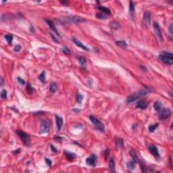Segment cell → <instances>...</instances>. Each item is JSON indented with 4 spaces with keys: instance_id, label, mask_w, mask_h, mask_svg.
<instances>
[{
    "instance_id": "6da1fadb",
    "label": "cell",
    "mask_w": 173,
    "mask_h": 173,
    "mask_svg": "<svg viewBox=\"0 0 173 173\" xmlns=\"http://www.w3.org/2000/svg\"><path fill=\"white\" fill-rule=\"evenodd\" d=\"M159 59L161 62L166 64L167 65H172L173 64V54L170 52L162 51L159 56Z\"/></svg>"
},
{
    "instance_id": "7a4b0ae2",
    "label": "cell",
    "mask_w": 173,
    "mask_h": 173,
    "mask_svg": "<svg viewBox=\"0 0 173 173\" xmlns=\"http://www.w3.org/2000/svg\"><path fill=\"white\" fill-rule=\"evenodd\" d=\"M64 21L68 23L72 24H79L86 21V20L79 16H69L64 18Z\"/></svg>"
},
{
    "instance_id": "3957f363",
    "label": "cell",
    "mask_w": 173,
    "mask_h": 173,
    "mask_svg": "<svg viewBox=\"0 0 173 173\" xmlns=\"http://www.w3.org/2000/svg\"><path fill=\"white\" fill-rule=\"evenodd\" d=\"M16 134L18 135V137L20 138V139L22 140V143L26 145H29L30 144V137L28 134L25 133L24 131L20 130H16Z\"/></svg>"
},
{
    "instance_id": "277c9868",
    "label": "cell",
    "mask_w": 173,
    "mask_h": 173,
    "mask_svg": "<svg viewBox=\"0 0 173 173\" xmlns=\"http://www.w3.org/2000/svg\"><path fill=\"white\" fill-rule=\"evenodd\" d=\"M89 119L92 122V123L94 124V126H95V128L97 130H99L100 131H104V124L102 123L100 120L98 119H97L96 118L93 116H89Z\"/></svg>"
},
{
    "instance_id": "5b68a950",
    "label": "cell",
    "mask_w": 173,
    "mask_h": 173,
    "mask_svg": "<svg viewBox=\"0 0 173 173\" xmlns=\"http://www.w3.org/2000/svg\"><path fill=\"white\" fill-rule=\"evenodd\" d=\"M159 114V118L160 120H166L170 117L172 114V111L168 108H162Z\"/></svg>"
},
{
    "instance_id": "8992f818",
    "label": "cell",
    "mask_w": 173,
    "mask_h": 173,
    "mask_svg": "<svg viewBox=\"0 0 173 173\" xmlns=\"http://www.w3.org/2000/svg\"><path fill=\"white\" fill-rule=\"evenodd\" d=\"M50 129V122L48 120H43L41 123L40 130H39V134H45L49 132Z\"/></svg>"
},
{
    "instance_id": "52a82bcc",
    "label": "cell",
    "mask_w": 173,
    "mask_h": 173,
    "mask_svg": "<svg viewBox=\"0 0 173 173\" xmlns=\"http://www.w3.org/2000/svg\"><path fill=\"white\" fill-rule=\"evenodd\" d=\"M153 26H154L155 34L156 37L159 39V40L161 42L164 41V39H163V36H162V33L160 27V26L158 25V23L157 22H154Z\"/></svg>"
},
{
    "instance_id": "ba28073f",
    "label": "cell",
    "mask_w": 173,
    "mask_h": 173,
    "mask_svg": "<svg viewBox=\"0 0 173 173\" xmlns=\"http://www.w3.org/2000/svg\"><path fill=\"white\" fill-rule=\"evenodd\" d=\"M149 151L151 154L154 155L155 158H160V154H159L158 149L154 145H150L149 146Z\"/></svg>"
},
{
    "instance_id": "9c48e42d",
    "label": "cell",
    "mask_w": 173,
    "mask_h": 173,
    "mask_svg": "<svg viewBox=\"0 0 173 173\" xmlns=\"http://www.w3.org/2000/svg\"><path fill=\"white\" fill-rule=\"evenodd\" d=\"M96 160H97V158H96V155L95 154H92L89 158H86V163L91 166H95V164H96Z\"/></svg>"
},
{
    "instance_id": "30bf717a",
    "label": "cell",
    "mask_w": 173,
    "mask_h": 173,
    "mask_svg": "<svg viewBox=\"0 0 173 173\" xmlns=\"http://www.w3.org/2000/svg\"><path fill=\"white\" fill-rule=\"evenodd\" d=\"M151 91V88H147L145 89H142V90H140L138 92H137L136 93H135V95H136L138 98L141 97H143L145 96V95L148 94L149 93H150Z\"/></svg>"
},
{
    "instance_id": "8fae6325",
    "label": "cell",
    "mask_w": 173,
    "mask_h": 173,
    "mask_svg": "<svg viewBox=\"0 0 173 173\" xmlns=\"http://www.w3.org/2000/svg\"><path fill=\"white\" fill-rule=\"evenodd\" d=\"M143 22L146 26H149L150 25L151 22V14L148 11H146L143 14Z\"/></svg>"
},
{
    "instance_id": "7c38bea8",
    "label": "cell",
    "mask_w": 173,
    "mask_h": 173,
    "mask_svg": "<svg viewBox=\"0 0 173 173\" xmlns=\"http://www.w3.org/2000/svg\"><path fill=\"white\" fill-rule=\"evenodd\" d=\"M45 22H46V23L48 25V26H50V28L52 30V31H54V32H56V34L58 35V36H60V35L58 33V31H57V29H56V27H55V26L54 25V22L51 20H49V19H45Z\"/></svg>"
},
{
    "instance_id": "4fadbf2b",
    "label": "cell",
    "mask_w": 173,
    "mask_h": 173,
    "mask_svg": "<svg viewBox=\"0 0 173 173\" xmlns=\"http://www.w3.org/2000/svg\"><path fill=\"white\" fill-rule=\"evenodd\" d=\"M72 41L74 42V43L76 45H77L78 47H79L81 48V49L85 50V51H89V49L88 47H85V46L83 43H81L80 41H79V40H77L76 38H74V37L72 38Z\"/></svg>"
},
{
    "instance_id": "5bb4252c",
    "label": "cell",
    "mask_w": 173,
    "mask_h": 173,
    "mask_svg": "<svg viewBox=\"0 0 173 173\" xmlns=\"http://www.w3.org/2000/svg\"><path fill=\"white\" fill-rule=\"evenodd\" d=\"M56 120L58 130H60L62 129V126H63V119H62V117H60L58 116H56Z\"/></svg>"
},
{
    "instance_id": "9a60e30c",
    "label": "cell",
    "mask_w": 173,
    "mask_h": 173,
    "mask_svg": "<svg viewBox=\"0 0 173 173\" xmlns=\"http://www.w3.org/2000/svg\"><path fill=\"white\" fill-rule=\"evenodd\" d=\"M137 108L139 109H145L147 107H148V104L146 101H143V100H141L140 101L138 102V104H137L136 106Z\"/></svg>"
},
{
    "instance_id": "2e32d148",
    "label": "cell",
    "mask_w": 173,
    "mask_h": 173,
    "mask_svg": "<svg viewBox=\"0 0 173 173\" xmlns=\"http://www.w3.org/2000/svg\"><path fill=\"white\" fill-rule=\"evenodd\" d=\"M116 145L118 148H123L124 147V141L122 138L117 137L116 139Z\"/></svg>"
},
{
    "instance_id": "e0dca14e",
    "label": "cell",
    "mask_w": 173,
    "mask_h": 173,
    "mask_svg": "<svg viewBox=\"0 0 173 173\" xmlns=\"http://www.w3.org/2000/svg\"><path fill=\"white\" fill-rule=\"evenodd\" d=\"M129 154L131 155V157L133 158V161H134L135 163L139 162V158H138V156H137V155L136 152H135V150L131 149V150L130 151Z\"/></svg>"
},
{
    "instance_id": "ac0fdd59",
    "label": "cell",
    "mask_w": 173,
    "mask_h": 173,
    "mask_svg": "<svg viewBox=\"0 0 173 173\" xmlns=\"http://www.w3.org/2000/svg\"><path fill=\"white\" fill-rule=\"evenodd\" d=\"M138 99H139V98H138L136 95L134 94V95H131L129 96V97H127L126 101H127L128 104H132V103H133V102H135V101H137Z\"/></svg>"
},
{
    "instance_id": "d6986e66",
    "label": "cell",
    "mask_w": 173,
    "mask_h": 173,
    "mask_svg": "<svg viewBox=\"0 0 173 173\" xmlns=\"http://www.w3.org/2000/svg\"><path fill=\"white\" fill-rule=\"evenodd\" d=\"M98 9L99 10V11H101V12L105 14L106 15H110L111 14L110 10L108 9V7H105L104 6H99L98 7Z\"/></svg>"
},
{
    "instance_id": "ffe728a7",
    "label": "cell",
    "mask_w": 173,
    "mask_h": 173,
    "mask_svg": "<svg viewBox=\"0 0 173 173\" xmlns=\"http://www.w3.org/2000/svg\"><path fill=\"white\" fill-rule=\"evenodd\" d=\"M110 26L114 30H118L120 28V25L116 21H112L110 24Z\"/></svg>"
},
{
    "instance_id": "44dd1931",
    "label": "cell",
    "mask_w": 173,
    "mask_h": 173,
    "mask_svg": "<svg viewBox=\"0 0 173 173\" xmlns=\"http://www.w3.org/2000/svg\"><path fill=\"white\" fill-rule=\"evenodd\" d=\"M58 89V85L56 83H52L50 85V91L51 93H56Z\"/></svg>"
},
{
    "instance_id": "7402d4cb",
    "label": "cell",
    "mask_w": 173,
    "mask_h": 173,
    "mask_svg": "<svg viewBox=\"0 0 173 173\" xmlns=\"http://www.w3.org/2000/svg\"><path fill=\"white\" fill-rule=\"evenodd\" d=\"M162 106V103H161L160 101H156L154 103V107L155 110L158 112L161 110Z\"/></svg>"
},
{
    "instance_id": "603a6c76",
    "label": "cell",
    "mask_w": 173,
    "mask_h": 173,
    "mask_svg": "<svg viewBox=\"0 0 173 173\" xmlns=\"http://www.w3.org/2000/svg\"><path fill=\"white\" fill-rule=\"evenodd\" d=\"M109 166H110V170L112 172H114L115 171V161L114 159L112 158L110 159V162H109Z\"/></svg>"
},
{
    "instance_id": "cb8c5ba5",
    "label": "cell",
    "mask_w": 173,
    "mask_h": 173,
    "mask_svg": "<svg viewBox=\"0 0 173 173\" xmlns=\"http://www.w3.org/2000/svg\"><path fill=\"white\" fill-rule=\"evenodd\" d=\"M64 154L66 155V158H67V159H68V160L72 161L74 160V154H72L71 152H69V151H64Z\"/></svg>"
},
{
    "instance_id": "d4e9b609",
    "label": "cell",
    "mask_w": 173,
    "mask_h": 173,
    "mask_svg": "<svg viewBox=\"0 0 173 173\" xmlns=\"http://www.w3.org/2000/svg\"><path fill=\"white\" fill-rule=\"evenodd\" d=\"M116 43L118 46L120 47L123 49H126L127 47V44L126 43V41H117Z\"/></svg>"
},
{
    "instance_id": "484cf974",
    "label": "cell",
    "mask_w": 173,
    "mask_h": 173,
    "mask_svg": "<svg viewBox=\"0 0 173 173\" xmlns=\"http://www.w3.org/2000/svg\"><path fill=\"white\" fill-rule=\"evenodd\" d=\"M96 17L97 18L101 19V20H105L108 18V15H106L105 14L102 12H97L96 14Z\"/></svg>"
},
{
    "instance_id": "4316f807",
    "label": "cell",
    "mask_w": 173,
    "mask_h": 173,
    "mask_svg": "<svg viewBox=\"0 0 173 173\" xmlns=\"http://www.w3.org/2000/svg\"><path fill=\"white\" fill-rule=\"evenodd\" d=\"M127 166V168L129 169V170H134L135 168V162L134 161H130L127 163L126 164Z\"/></svg>"
},
{
    "instance_id": "83f0119b",
    "label": "cell",
    "mask_w": 173,
    "mask_h": 173,
    "mask_svg": "<svg viewBox=\"0 0 173 173\" xmlns=\"http://www.w3.org/2000/svg\"><path fill=\"white\" fill-rule=\"evenodd\" d=\"M129 12L132 16H133L135 12V5L133 1H130L129 3Z\"/></svg>"
},
{
    "instance_id": "f1b7e54d",
    "label": "cell",
    "mask_w": 173,
    "mask_h": 173,
    "mask_svg": "<svg viewBox=\"0 0 173 173\" xmlns=\"http://www.w3.org/2000/svg\"><path fill=\"white\" fill-rule=\"evenodd\" d=\"M158 127V123L154 124H151L149 126V131L150 133H154Z\"/></svg>"
},
{
    "instance_id": "f546056e",
    "label": "cell",
    "mask_w": 173,
    "mask_h": 173,
    "mask_svg": "<svg viewBox=\"0 0 173 173\" xmlns=\"http://www.w3.org/2000/svg\"><path fill=\"white\" fill-rule=\"evenodd\" d=\"M5 39L7 41V43L9 45H11L12 44V42L13 41V36L12 35H5Z\"/></svg>"
},
{
    "instance_id": "4dcf8cb0",
    "label": "cell",
    "mask_w": 173,
    "mask_h": 173,
    "mask_svg": "<svg viewBox=\"0 0 173 173\" xmlns=\"http://www.w3.org/2000/svg\"><path fill=\"white\" fill-rule=\"evenodd\" d=\"M79 61L80 62V64L82 66H84L85 63H86V58L84 56H79Z\"/></svg>"
},
{
    "instance_id": "1f68e13d",
    "label": "cell",
    "mask_w": 173,
    "mask_h": 173,
    "mask_svg": "<svg viewBox=\"0 0 173 173\" xmlns=\"http://www.w3.org/2000/svg\"><path fill=\"white\" fill-rule=\"evenodd\" d=\"M45 79H46V76H45V72H43L39 76V79L41 83H44L45 82Z\"/></svg>"
},
{
    "instance_id": "d6a6232c",
    "label": "cell",
    "mask_w": 173,
    "mask_h": 173,
    "mask_svg": "<svg viewBox=\"0 0 173 173\" xmlns=\"http://www.w3.org/2000/svg\"><path fill=\"white\" fill-rule=\"evenodd\" d=\"M62 52H63V54H66V55H70V54H71V52H70V50L68 49L67 47H63L62 48Z\"/></svg>"
},
{
    "instance_id": "836d02e7",
    "label": "cell",
    "mask_w": 173,
    "mask_h": 173,
    "mask_svg": "<svg viewBox=\"0 0 173 173\" xmlns=\"http://www.w3.org/2000/svg\"><path fill=\"white\" fill-rule=\"evenodd\" d=\"M1 97L2 99H6L7 97V91L6 89H3L1 92Z\"/></svg>"
},
{
    "instance_id": "e575fe53",
    "label": "cell",
    "mask_w": 173,
    "mask_h": 173,
    "mask_svg": "<svg viewBox=\"0 0 173 173\" xmlns=\"http://www.w3.org/2000/svg\"><path fill=\"white\" fill-rule=\"evenodd\" d=\"M83 96L80 94H78L77 96H76V101L79 103V104H80L83 101Z\"/></svg>"
},
{
    "instance_id": "d590c367",
    "label": "cell",
    "mask_w": 173,
    "mask_h": 173,
    "mask_svg": "<svg viewBox=\"0 0 173 173\" xmlns=\"http://www.w3.org/2000/svg\"><path fill=\"white\" fill-rule=\"evenodd\" d=\"M26 91L28 92V93H29V94H31V93L33 92V89L31 87L30 84H28L27 86H26Z\"/></svg>"
},
{
    "instance_id": "8d00e7d4",
    "label": "cell",
    "mask_w": 173,
    "mask_h": 173,
    "mask_svg": "<svg viewBox=\"0 0 173 173\" xmlns=\"http://www.w3.org/2000/svg\"><path fill=\"white\" fill-rule=\"evenodd\" d=\"M169 35H170V39H173V26L171 25L169 28Z\"/></svg>"
},
{
    "instance_id": "74e56055",
    "label": "cell",
    "mask_w": 173,
    "mask_h": 173,
    "mask_svg": "<svg viewBox=\"0 0 173 173\" xmlns=\"http://www.w3.org/2000/svg\"><path fill=\"white\" fill-rule=\"evenodd\" d=\"M17 80H18V82L21 85H24L25 84V80L22 79H21V78H20V77H18V78H17Z\"/></svg>"
},
{
    "instance_id": "f35d334b",
    "label": "cell",
    "mask_w": 173,
    "mask_h": 173,
    "mask_svg": "<svg viewBox=\"0 0 173 173\" xmlns=\"http://www.w3.org/2000/svg\"><path fill=\"white\" fill-rule=\"evenodd\" d=\"M141 170H142V171L143 173L145 172V170H146V166L144 164V163H143V162L141 163Z\"/></svg>"
},
{
    "instance_id": "ab89813d",
    "label": "cell",
    "mask_w": 173,
    "mask_h": 173,
    "mask_svg": "<svg viewBox=\"0 0 173 173\" xmlns=\"http://www.w3.org/2000/svg\"><path fill=\"white\" fill-rule=\"evenodd\" d=\"M50 35H51V38H52V39H53V41H54V42H56V43H58V39H56V37H54V35H53L52 33H51V32H50Z\"/></svg>"
},
{
    "instance_id": "60d3db41",
    "label": "cell",
    "mask_w": 173,
    "mask_h": 173,
    "mask_svg": "<svg viewBox=\"0 0 173 173\" xmlns=\"http://www.w3.org/2000/svg\"><path fill=\"white\" fill-rule=\"evenodd\" d=\"M51 151H52L53 152H54V153H57V151H58L57 149H56L53 145H51Z\"/></svg>"
},
{
    "instance_id": "b9f144b4",
    "label": "cell",
    "mask_w": 173,
    "mask_h": 173,
    "mask_svg": "<svg viewBox=\"0 0 173 173\" xmlns=\"http://www.w3.org/2000/svg\"><path fill=\"white\" fill-rule=\"evenodd\" d=\"M20 49H21V47L18 45H16V46L14 47V51H15L16 52H18L20 50Z\"/></svg>"
},
{
    "instance_id": "7bdbcfd3",
    "label": "cell",
    "mask_w": 173,
    "mask_h": 173,
    "mask_svg": "<svg viewBox=\"0 0 173 173\" xmlns=\"http://www.w3.org/2000/svg\"><path fill=\"white\" fill-rule=\"evenodd\" d=\"M110 154V149H106L104 152V155H105V158H107L108 157V155Z\"/></svg>"
},
{
    "instance_id": "ee69618b",
    "label": "cell",
    "mask_w": 173,
    "mask_h": 173,
    "mask_svg": "<svg viewBox=\"0 0 173 173\" xmlns=\"http://www.w3.org/2000/svg\"><path fill=\"white\" fill-rule=\"evenodd\" d=\"M45 161H46V163H47V165H49L50 166H51V164H52V162H51V161L49 160V159H47V158H45Z\"/></svg>"
},
{
    "instance_id": "f6af8a7d",
    "label": "cell",
    "mask_w": 173,
    "mask_h": 173,
    "mask_svg": "<svg viewBox=\"0 0 173 173\" xmlns=\"http://www.w3.org/2000/svg\"><path fill=\"white\" fill-rule=\"evenodd\" d=\"M54 139H56V141H61V140L62 139V137H55Z\"/></svg>"
},
{
    "instance_id": "bcb514c9",
    "label": "cell",
    "mask_w": 173,
    "mask_h": 173,
    "mask_svg": "<svg viewBox=\"0 0 173 173\" xmlns=\"http://www.w3.org/2000/svg\"><path fill=\"white\" fill-rule=\"evenodd\" d=\"M61 3L63 4H64V5H68V1H61Z\"/></svg>"
},
{
    "instance_id": "7dc6e473",
    "label": "cell",
    "mask_w": 173,
    "mask_h": 173,
    "mask_svg": "<svg viewBox=\"0 0 173 173\" xmlns=\"http://www.w3.org/2000/svg\"><path fill=\"white\" fill-rule=\"evenodd\" d=\"M4 79H3V78L2 77H1V86H3V85H4Z\"/></svg>"
},
{
    "instance_id": "c3c4849f",
    "label": "cell",
    "mask_w": 173,
    "mask_h": 173,
    "mask_svg": "<svg viewBox=\"0 0 173 173\" xmlns=\"http://www.w3.org/2000/svg\"><path fill=\"white\" fill-rule=\"evenodd\" d=\"M73 111H74V112H76V113H77V112H79L80 110H77V109H73Z\"/></svg>"
}]
</instances>
